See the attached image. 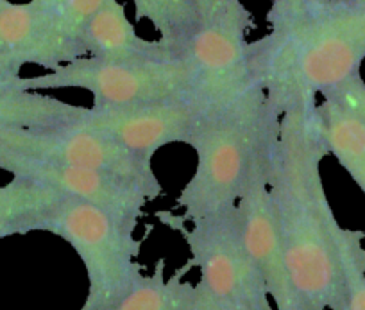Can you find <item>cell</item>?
I'll return each instance as SVG.
<instances>
[{"instance_id": "6da1fadb", "label": "cell", "mask_w": 365, "mask_h": 310, "mask_svg": "<svg viewBox=\"0 0 365 310\" xmlns=\"http://www.w3.org/2000/svg\"><path fill=\"white\" fill-rule=\"evenodd\" d=\"M329 154L317 102L279 117L270 153L269 190L283 241L297 310H326L340 287L344 230L333 216L321 178Z\"/></svg>"}, {"instance_id": "7a4b0ae2", "label": "cell", "mask_w": 365, "mask_h": 310, "mask_svg": "<svg viewBox=\"0 0 365 310\" xmlns=\"http://www.w3.org/2000/svg\"><path fill=\"white\" fill-rule=\"evenodd\" d=\"M252 77L278 117L360 74L365 8L331 0L283 34L249 44Z\"/></svg>"}, {"instance_id": "3957f363", "label": "cell", "mask_w": 365, "mask_h": 310, "mask_svg": "<svg viewBox=\"0 0 365 310\" xmlns=\"http://www.w3.org/2000/svg\"><path fill=\"white\" fill-rule=\"evenodd\" d=\"M278 124L279 117L256 81L227 106L202 115L190 144L197 165L175 199L182 214H165L188 224L235 206L252 165L272 142Z\"/></svg>"}, {"instance_id": "277c9868", "label": "cell", "mask_w": 365, "mask_h": 310, "mask_svg": "<svg viewBox=\"0 0 365 310\" xmlns=\"http://www.w3.org/2000/svg\"><path fill=\"white\" fill-rule=\"evenodd\" d=\"M135 228L72 197H63L43 221L41 231L68 242L86 269L88 298L81 310H108L143 276Z\"/></svg>"}, {"instance_id": "5b68a950", "label": "cell", "mask_w": 365, "mask_h": 310, "mask_svg": "<svg viewBox=\"0 0 365 310\" xmlns=\"http://www.w3.org/2000/svg\"><path fill=\"white\" fill-rule=\"evenodd\" d=\"M11 83L29 91L83 88L93 97L91 108H125L175 99L190 101L192 70L187 58L111 63L84 56L43 76L19 77Z\"/></svg>"}, {"instance_id": "8992f818", "label": "cell", "mask_w": 365, "mask_h": 310, "mask_svg": "<svg viewBox=\"0 0 365 310\" xmlns=\"http://www.w3.org/2000/svg\"><path fill=\"white\" fill-rule=\"evenodd\" d=\"M165 226L181 234L201 271L206 291L230 310H274L265 284L252 264L238 226L237 209L194 221L192 228L158 214Z\"/></svg>"}, {"instance_id": "52a82bcc", "label": "cell", "mask_w": 365, "mask_h": 310, "mask_svg": "<svg viewBox=\"0 0 365 310\" xmlns=\"http://www.w3.org/2000/svg\"><path fill=\"white\" fill-rule=\"evenodd\" d=\"M252 26L249 9L233 0L192 34L185 58L192 70L190 102L201 117L227 106L255 83L245 40Z\"/></svg>"}, {"instance_id": "ba28073f", "label": "cell", "mask_w": 365, "mask_h": 310, "mask_svg": "<svg viewBox=\"0 0 365 310\" xmlns=\"http://www.w3.org/2000/svg\"><path fill=\"white\" fill-rule=\"evenodd\" d=\"M36 160L70 167L91 169L131 183L147 197L156 199L161 185L153 161L142 160L118 144L91 133L79 124L48 129H16L0 133V161Z\"/></svg>"}, {"instance_id": "9c48e42d", "label": "cell", "mask_w": 365, "mask_h": 310, "mask_svg": "<svg viewBox=\"0 0 365 310\" xmlns=\"http://www.w3.org/2000/svg\"><path fill=\"white\" fill-rule=\"evenodd\" d=\"M272 144L274 139L252 165L251 174L245 181L235 209H237L242 241L265 284L274 310H297L285 251H283V241L269 190Z\"/></svg>"}, {"instance_id": "30bf717a", "label": "cell", "mask_w": 365, "mask_h": 310, "mask_svg": "<svg viewBox=\"0 0 365 310\" xmlns=\"http://www.w3.org/2000/svg\"><path fill=\"white\" fill-rule=\"evenodd\" d=\"M201 114L188 99L125 108H90L81 128L103 135L142 160L170 144L190 146Z\"/></svg>"}, {"instance_id": "8fae6325", "label": "cell", "mask_w": 365, "mask_h": 310, "mask_svg": "<svg viewBox=\"0 0 365 310\" xmlns=\"http://www.w3.org/2000/svg\"><path fill=\"white\" fill-rule=\"evenodd\" d=\"M83 45L66 36L59 16L38 8L33 0L0 6V83L19 79L26 65L47 70L84 58Z\"/></svg>"}, {"instance_id": "7c38bea8", "label": "cell", "mask_w": 365, "mask_h": 310, "mask_svg": "<svg viewBox=\"0 0 365 310\" xmlns=\"http://www.w3.org/2000/svg\"><path fill=\"white\" fill-rule=\"evenodd\" d=\"M0 169L19 179L40 183L61 196L84 201L106 210L124 223L138 224L149 197L131 183L91 169L36 160H4Z\"/></svg>"}, {"instance_id": "4fadbf2b", "label": "cell", "mask_w": 365, "mask_h": 310, "mask_svg": "<svg viewBox=\"0 0 365 310\" xmlns=\"http://www.w3.org/2000/svg\"><path fill=\"white\" fill-rule=\"evenodd\" d=\"M81 44L88 58L101 61L147 63L185 58L160 40L149 41L138 36L118 0H108L104 8L88 22L81 34Z\"/></svg>"}, {"instance_id": "5bb4252c", "label": "cell", "mask_w": 365, "mask_h": 310, "mask_svg": "<svg viewBox=\"0 0 365 310\" xmlns=\"http://www.w3.org/2000/svg\"><path fill=\"white\" fill-rule=\"evenodd\" d=\"M88 110L41 91L22 90L15 83H0V133L79 124Z\"/></svg>"}, {"instance_id": "9a60e30c", "label": "cell", "mask_w": 365, "mask_h": 310, "mask_svg": "<svg viewBox=\"0 0 365 310\" xmlns=\"http://www.w3.org/2000/svg\"><path fill=\"white\" fill-rule=\"evenodd\" d=\"M63 197L40 183L13 178L0 186V239L41 231L43 221Z\"/></svg>"}, {"instance_id": "2e32d148", "label": "cell", "mask_w": 365, "mask_h": 310, "mask_svg": "<svg viewBox=\"0 0 365 310\" xmlns=\"http://www.w3.org/2000/svg\"><path fill=\"white\" fill-rule=\"evenodd\" d=\"M322 133L329 154L353 178L365 196V128L347 108L333 97L322 95L317 102Z\"/></svg>"}, {"instance_id": "e0dca14e", "label": "cell", "mask_w": 365, "mask_h": 310, "mask_svg": "<svg viewBox=\"0 0 365 310\" xmlns=\"http://www.w3.org/2000/svg\"><path fill=\"white\" fill-rule=\"evenodd\" d=\"M136 20H149L160 41L185 56L188 41L199 26L194 0H131Z\"/></svg>"}, {"instance_id": "ac0fdd59", "label": "cell", "mask_w": 365, "mask_h": 310, "mask_svg": "<svg viewBox=\"0 0 365 310\" xmlns=\"http://www.w3.org/2000/svg\"><path fill=\"white\" fill-rule=\"evenodd\" d=\"M365 234L344 230L340 242V287L329 310H365Z\"/></svg>"}, {"instance_id": "d6986e66", "label": "cell", "mask_w": 365, "mask_h": 310, "mask_svg": "<svg viewBox=\"0 0 365 310\" xmlns=\"http://www.w3.org/2000/svg\"><path fill=\"white\" fill-rule=\"evenodd\" d=\"M163 269V260H160L154 274H143L108 310H174L179 285L182 281L181 274H185V271H178L167 280Z\"/></svg>"}, {"instance_id": "ffe728a7", "label": "cell", "mask_w": 365, "mask_h": 310, "mask_svg": "<svg viewBox=\"0 0 365 310\" xmlns=\"http://www.w3.org/2000/svg\"><path fill=\"white\" fill-rule=\"evenodd\" d=\"M331 0H272L267 24L270 26L269 34H283L303 20L308 13L322 8Z\"/></svg>"}, {"instance_id": "44dd1931", "label": "cell", "mask_w": 365, "mask_h": 310, "mask_svg": "<svg viewBox=\"0 0 365 310\" xmlns=\"http://www.w3.org/2000/svg\"><path fill=\"white\" fill-rule=\"evenodd\" d=\"M106 2L108 0H66V4L59 13V22L66 36L81 44L84 27L104 8Z\"/></svg>"}, {"instance_id": "7402d4cb", "label": "cell", "mask_w": 365, "mask_h": 310, "mask_svg": "<svg viewBox=\"0 0 365 310\" xmlns=\"http://www.w3.org/2000/svg\"><path fill=\"white\" fill-rule=\"evenodd\" d=\"M321 95H328V97L339 101L365 128V83L360 74H354L353 77L340 83L339 86L322 91Z\"/></svg>"}, {"instance_id": "603a6c76", "label": "cell", "mask_w": 365, "mask_h": 310, "mask_svg": "<svg viewBox=\"0 0 365 310\" xmlns=\"http://www.w3.org/2000/svg\"><path fill=\"white\" fill-rule=\"evenodd\" d=\"M174 310H230L217 301L212 294L205 289L201 281L190 284V281H181L175 299Z\"/></svg>"}, {"instance_id": "cb8c5ba5", "label": "cell", "mask_w": 365, "mask_h": 310, "mask_svg": "<svg viewBox=\"0 0 365 310\" xmlns=\"http://www.w3.org/2000/svg\"><path fill=\"white\" fill-rule=\"evenodd\" d=\"M233 0H194L195 11H197L199 24L205 22V20L212 19L213 15H217L219 11H222L226 6H230Z\"/></svg>"}, {"instance_id": "d4e9b609", "label": "cell", "mask_w": 365, "mask_h": 310, "mask_svg": "<svg viewBox=\"0 0 365 310\" xmlns=\"http://www.w3.org/2000/svg\"><path fill=\"white\" fill-rule=\"evenodd\" d=\"M34 4L38 6V8L45 9V11L48 13H54V15L59 16V13H61L63 6L66 4V0H33Z\"/></svg>"}, {"instance_id": "484cf974", "label": "cell", "mask_w": 365, "mask_h": 310, "mask_svg": "<svg viewBox=\"0 0 365 310\" xmlns=\"http://www.w3.org/2000/svg\"><path fill=\"white\" fill-rule=\"evenodd\" d=\"M336 2H342L347 6H358V8H365V0H336Z\"/></svg>"}, {"instance_id": "4316f807", "label": "cell", "mask_w": 365, "mask_h": 310, "mask_svg": "<svg viewBox=\"0 0 365 310\" xmlns=\"http://www.w3.org/2000/svg\"><path fill=\"white\" fill-rule=\"evenodd\" d=\"M4 2H6V0H0V6H2V4H4Z\"/></svg>"}]
</instances>
